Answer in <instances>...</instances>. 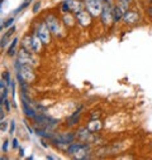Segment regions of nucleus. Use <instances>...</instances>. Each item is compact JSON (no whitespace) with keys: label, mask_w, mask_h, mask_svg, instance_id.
Segmentation results:
<instances>
[{"label":"nucleus","mask_w":152,"mask_h":160,"mask_svg":"<svg viewBox=\"0 0 152 160\" xmlns=\"http://www.w3.org/2000/svg\"><path fill=\"white\" fill-rule=\"evenodd\" d=\"M19 155H20V156H23V155H24V150H23L22 148L19 149Z\"/></svg>","instance_id":"obj_36"},{"label":"nucleus","mask_w":152,"mask_h":160,"mask_svg":"<svg viewBox=\"0 0 152 160\" xmlns=\"http://www.w3.org/2000/svg\"><path fill=\"white\" fill-rule=\"evenodd\" d=\"M17 30V27L15 25H12L9 29H8V32L5 33V35H3V38H2V48H4L5 47V44L8 43L7 41H8V39L14 34V32Z\"/></svg>","instance_id":"obj_18"},{"label":"nucleus","mask_w":152,"mask_h":160,"mask_svg":"<svg viewBox=\"0 0 152 160\" xmlns=\"http://www.w3.org/2000/svg\"><path fill=\"white\" fill-rule=\"evenodd\" d=\"M20 98H22V107H23V112L27 117H34L37 115V111L33 108L32 106V101L27 97V95H24V92H22L20 95Z\"/></svg>","instance_id":"obj_9"},{"label":"nucleus","mask_w":152,"mask_h":160,"mask_svg":"<svg viewBox=\"0 0 152 160\" xmlns=\"http://www.w3.org/2000/svg\"><path fill=\"white\" fill-rule=\"evenodd\" d=\"M84 5L93 17H100L104 8L103 0H84Z\"/></svg>","instance_id":"obj_5"},{"label":"nucleus","mask_w":152,"mask_h":160,"mask_svg":"<svg viewBox=\"0 0 152 160\" xmlns=\"http://www.w3.org/2000/svg\"><path fill=\"white\" fill-rule=\"evenodd\" d=\"M18 59H19L22 63H25V64H30V66L35 64V59H34V57H33V53L25 51L24 48H22V49L19 51V53H18Z\"/></svg>","instance_id":"obj_11"},{"label":"nucleus","mask_w":152,"mask_h":160,"mask_svg":"<svg viewBox=\"0 0 152 160\" xmlns=\"http://www.w3.org/2000/svg\"><path fill=\"white\" fill-rule=\"evenodd\" d=\"M146 12H147V14H148V17L152 19V7H148L147 9H146Z\"/></svg>","instance_id":"obj_31"},{"label":"nucleus","mask_w":152,"mask_h":160,"mask_svg":"<svg viewBox=\"0 0 152 160\" xmlns=\"http://www.w3.org/2000/svg\"><path fill=\"white\" fill-rule=\"evenodd\" d=\"M14 68L17 69V73H19L28 83H32L34 81V72L30 64L22 63L19 59H17V62L14 63Z\"/></svg>","instance_id":"obj_2"},{"label":"nucleus","mask_w":152,"mask_h":160,"mask_svg":"<svg viewBox=\"0 0 152 160\" xmlns=\"http://www.w3.org/2000/svg\"><path fill=\"white\" fill-rule=\"evenodd\" d=\"M33 120H34V124L38 125V128H42V129H46V130H51L58 124V120H55V118L48 117L46 115H38L37 113L33 117Z\"/></svg>","instance_id":"obj_3"},{"label":"nucleus","mask_w":152,"mask_h":160,"mask_svg":"<svg viewBox=\"0 0 152 160\" xmlns=\"http://www.w3.org/2000/svg\"><path fill=\"white\" fill-rule=\"evenodd\" d=\"M114 8L110 7V3H106L104 4V8H103V12L100 14V19H101V23L104 25H110L111 22H114Z\"/></svg>","instance_id":"obj_8"},{"label":"nucleus","mask_w":152,"mask_h":160,"mask_svg":"<svg viewBox=\"0 0 152 160\" xmlns=\"http://www.w3.org/2000/svg\"><path fill=\"white\" fill-rule=\"evenodd\" d=\"M75 18H76V23L80 24L81 27H89L91 24V19L93 15L86 10V9H80L78 12L73 13Z\"/></svg>","instance_id":"obj_6"},{"label":"nucleus","mask_w":152,"mask_h":160,"mask_svg":"<svg viewBox=\"0 0 152 160\" xmlns=\"http://www.w3.org/2000/svg\"><path fill=\"white\" fill-rule=\"evenodd\" d=\"M40 8H41V3H37V4L33 7V13H37L38 10H40Z\"/></svg>","instance_id":"obj_28"},{"label":"nucleus","mask_w":152,"mask_h":160,"mask_svg":"<svg viewBox=\"0 0 152 160\" xmlns=\"http://www.w3.org/2000/svg\"><path fill=\"white\" fill-rule=\"evenodd\" d=\"M75 134H71V132H65V134H58V135H56L53 139H52V141H53V144L56 145H70V144H72L73 142V140H75Z\"/></svg>","instance_id":"obj_10"},{"label":"nucleus","mask_w":152,"mask_h":160,"mask_svg":"<svg viewBox=\"0 0 152 160\" xmlns=\"http://www.w3.org/2000/svg\"><path fill=\"white\" fill-rule=\"evenodd\" d=\"M62 22L66 27H73L75 22H76V18H75V15H71L70 13H65V15L62 18Z\"/></svg>","instance_id":"obj_19"},{"label":"nucleus","mask_w":152,"mask_h":160,"mask_svg":"<svg viewBox=\"0 0 152 160\" xmlns=\"http://www.w3.org/2000/svg\"><path fill=\"white\" fill-rule=\"evenodd\" d=\"M127 10H124L121 5H116L114 7V12H113V14H114V22H119L121 19H123V15H124V13H126Z\"/></svg>","instance_id":"obj_17"},{"label":"nucleus","mask_w":152,"mask_h":160,"mask_svg":"<svg viewBox=\"0 0 152 160\" xmlns=\"http://www.w3.org/2000/svg\"><path fill=\"white\" fill-rule=\"evenodd\" d=\"M30 2H32V0H25V2H23V3H22V4H20V5L14 10V15H15V14H19L22 10H24V9L30 4Z\"/></svg>","instance_id":"obj_22"},{"label":"nucleus","mask_w":152,"mask_h":160,"mask_svg":"<svg viewBox=\"0 0 152 160\" xmlns=\"http://www.w3.org/2000/svg\"><path fill=\"white\" fill-rule=\"evenodd\" d=\"M3 105H5V107H7V111H10V106H9V101H8V100H5Z\"/></svg>","instance_id":"obj_33"},{"label":"nucleus","mask_w":152,"mask_h":160,"mask_svg":"<svg viewBox=\"0 0 152 160\" xmlns=\"http://www.w3.org/2000/svg\"><path fill=\"white\" fill-rule=\"evenodd\" d=\"M3 78L5 79V82H7V85H8V86H10L12 81H10V74H9V72H8V71H5V73L3 74Z\"/></svg>","instance_id":"obj_24"},{"label":"nucleus","mask_w":152,"mask_h":160,"mask_svg":"<svg viewBox=\"0 0 152 160\" xmlns=\"http://www.w3.org/2000/svg\"><path fill=\"white\" fill-rule=\"evenodd\" d=\"M139 20V15L137 12H133V10H127L123 15V22L126 24H134Z\"/></svg>","instance_id":"obj_13"},{"label":"nucleus","mask_w":152,"mask_h":160,"mask_svg":"<svg viewBox=\"0 0 152 160\" xmlns=\"http://www.w3.org/2000/svg\"><path fill=\"white\" fill-rule=\"evenodd\" d=\"M10 90H12L13 100H15V82H14V81H12V83H10Z\"/></svg>","instance_id":"obj_26"},{"label":"nucleus","mask_w":152,"mask_h":160,"mask_svg":"<svg viewBox=\"0 0 152 160\" xmlns=\"http://www.w3.org/2000/svg\"><path fill=\"white\" fill-rule=\"evenodd\" d=\"M35 33L38 34V37L41 38V41L43 44H50L51 42V29L48 28L46 22H40L35 25Z\"/></svg>","instance_id":"obj_4"},{"label":"nucleus","mask_w":152,"mask_h":160,"mask_svg":"<svg viewBox=\"0 0 152 160\" xmlns=\"http://www.w3.org/2000/svg\"><path fill=\"white\" fill-rule=\"evenodd\" d=\"M7 150H8V140H4V142H3V151L7 152Z\"/></svg>","instance_id":"obj_30"},{"label":"nucleus","mask_w":152,"mask_h":160,"mask_svg":"<svg viewBox=\"0 0 152 160\" xmlns=\"http://www.w3.org/2000/svg\"><path fill=\"white\" fill-rule=\"evenodd\" d=\"M22 48H24L28 52L34 53L33 51V43H32V35H25L23 38V42H22Z\"/></svg>","instance_id":"obj_16"},{"label":"nucleus","mask_w":152,"mask_h":160,"mask_svg":"<svg viewBox=\"0 0 152 160\" xmlns=\"http://www.w3.org/2000/svg\"><path fill=\"white\" fill-rule=\"evenodd\" d=\"M13 22H14V18H9L8 20H5V23H3L2 28H3V29H4V28H9V27L13 24Z\"/></svg>","instance_id":"obj_25"},{"label":"nucleus","mask_w":152,"mask_h":160,"mask_svg":"<svg viewBox=\"0 0 152 160\" xmlns=\"http://www.w3.org/2000/svg\"><path fill=\"white\" fill-rule=\"evenodd\" d=\"M13 148H14V149H18V148H19V141H18V139H13Z\"/></svg>","instance_id":"obj_29"},{"label":"nucleus","mask_w":152,"mask_h":160,"mask_svg":"<svg viewBox=\"0 0 152 160\" xmlns=\"http://www.w3.org/2000/svg\"><path fill=\"white\" fill-rule=\"evenodd\" d=\"M151 3H152V0H151Z\"/></svg>","instance_id":"obj_37"},{"label":"nucleus","mask_w":152,"mask_h":160,"mask_svg":"<svg viewBox=\"0 0 152 160\" xmlns=\"http://www.w3.org/2000/svg\"><path fill=\"white\" fill-rule=\"evenodd\" d=\"M68 2V5H70V9L72 13L78 12L80 9H83V3L80 2V0H67Z\"/></svg>","instance_id":"obj_20"},{"label":"nucleus","mask_w":152,"mask_h":160,"mask_svg":"<svg viewBox=\"0 0 152 160\" xmlns=\"http://www.w3.org/2000/svg\"><path fill=\"white\" fill-rule=\"evenodd\" d=\"M17 46H18V38L13 39L10 47H9V48H8V51H7V54H8L9 57H13V56L15 54V48H17Z\"/></svg>","instance_id":"obj_21"},{"label":"nucleus","mask_w":152,"mask_h":160,"mask_svg":"<svg viewBox=\"0 0 152 160\" xmlns=\"http://www.w3.org/2000/svg\"><path fill=\"white\" fill-rule=\"evenodd\" d=\"M46 23H47V25H48V28L51 29V32L53 33V34H56L57 37H61L62 35V29H61V27H60V20H58V18L56 17V15H53V14H48L47 17H46V20H45Z\"/></svg>","instance_id":"obj_7"},{"label":"nucleus","mask_w":152,"mask_h":160,"mask_svg":"<svg viewBox=\"0 0 152 160\" xmlns=\"http://www.w3.org/2000/svg\"><path fill=\"white\" fill-rule=\"evenodd\" d=\"M7 130V122H4V120H2V131L4 132Z\"/></svg>","instance_id":"obj_32"},{"label":"nucleus","mask_w":152,"mask_h":160,"mask_svg":"<svg viewBox=\"0 0 152 160\" xmlns=\"http://www.w3.org/2000/svg\"><path fill=\"white\" fill-rule=\"evenodd\" d=\"M86 128H88V130H89L90 132L96 134V132H99V131L103 129V122L100 121L99 118H91L90 121L88 122Z\"/></svg>","instance_id":"obj_12"},{"label":"nucleus","mask_w":152,"mask_h":160,"mask_svg":"<svg viewBox=\"0 0 152 160\" xmlns=\"http://www.w3.org/2000/svg\"><path fill=\"white\" fill-rule=\"evenodd\" d=\"M0 116H2V120H4V110L2 108V111H0Z\"/></svg>","instance_id":"obj_35"},{"label":"nucleus","mask_w":152,"mask_h":160,"mask_svg":"<svg viewBox=\"0 0 152 160\" xmlns=\"http://www.w3.org/2000/svg\"><path fill=\"white\" fill-rule=\"evenodd\" d=\"M81 108H83V106H80L78 110H76V111L67 118V125H68V126H75L76 124L80 121V117H81Z\"/></svg>","instance_id":"obj_14"},{"label":"nucleus","mask_w":152,"mask_h":160,"mask_svg":"<svg viewBox=\"0 0 152 160\" xmlns=\"http://www.w3.org/2000/svg\"><path fill=\"white\" fill-rule=\"evenodd\" d=\"M15 130V121H10V130H9V134H13Z\"/></svg>","instance_id":"obj_27"},{"label":"nucleus","mask_w":152,"mask_h":160,"mask_svg":"<svg viewBox=\"0 0 152 160\" xmlns=\"http://www.w3.org/2000/svg\"><path fill=\"white\" fill-rule=\"evenodd\" d=\"M32 43H33V51L35 53H40L42 51V41H41V38L38 37V34L35 33V30L32 33Z\"/></svg>","instance_id":"obj_15"},{"label":"nucleus","mask_w":152,"mask_h":160,"mask_svg":"<svg viewBox=\"0 0 152 160\" xmlns=\"http://www.w3.org/2000/svg\"><path fill=\"white\" fill-rule=\"evenodd\" d=\"M61 12H62V13H70V12H71L67 0H65V2L62 3V5H61Z\"/></svg>","instance_id":"obj_23"},{"label":"nucleus","mask_w":152,"mask_h":160,"mask_svg":"<svg viewBox=\"0 0 152 160\" xmlns=\"http://www.w3.org/2000/svg\"><path fill=\"white\" fill-rule=\"evenodd\" d=\"M99 116H100V112H98V113H93V115H91V118H99Z\"/></svg>","instance_id":"obj_34"},{"label":"nucleus","mask_w":152,"mask_h":160,"mask_svg":"<svg viewBox=\"0 0 152 160\" xmlns=\"http://www.w3.org/2000/svg\"><path fill=\"white\" fill-rule=\"evenodd\" d=\"M90 145L88 142H72L67 146L66 152L75 159H89L90 158Z\"/></svg>","instance_id":"obj_1"}]
</instances>
